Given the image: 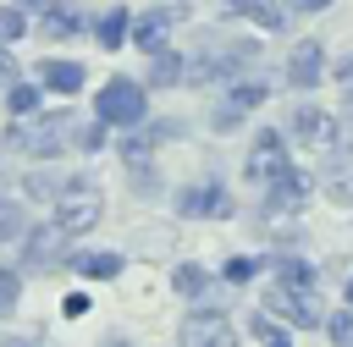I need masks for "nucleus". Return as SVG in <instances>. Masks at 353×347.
<instances>
[{
    "instance_id": "obj_1",
    "label": "nucleus",
    "mask_w": 353,
    "mask_h": 347,
    "mask_svg": "<svg viewBox=\"0 0 353 347\" xmlns=\"http://www.w3.org/2000/svg\"><path fill=\"white\" fill-rule=\"evenodd\" d=\"M259 39L254 33H204L193 50H188V66H182V83L188 88H215V83H237L248 77V66H259Z\"/></svg>"
},
{
    "instance_id": "obj_2",
    "label": "nucleus",
    "mask_w": 353,
    "mask_h": 347,
    "mask_svg": "<svg viewBox=\"0 0 353 347\" xmlns=\"http://www.w3.org/2000/svg\"><path fill=\"white\" fill-rule=\"evenodd\" d=\"M72 132H77V110L55 105V110H39V116H28V121H11L0 143L17 149V154H28L33 165H55V160L72 149Z\"/></svg>"
},
{
    "instance_id": "obj_3",
    "label": "nucleus",
    "mask_w": 353,
    "mask_h": 347,
    "mask_svg": "<svg viewBox=\"0 0 353 347\" xmlns=\"http://www.w3.org/2000/svg\"><path fill=\"white\" fill-rule=\"evenodd\" d=\"M94 116H99L110 132L143 127V121H149V88H143V77H127V72L105 77L99 94H94Z\"/></svg>"
},
{
    "instance_id": "obj_4",
    "label": "nucleus",
    "mask_w": 353,
    "mask_h": 347,
    "mask_svg": "<svg viewBox=\"0 0 353 347\" xmlns=\"http://www.w3.org/2000/svg\"><path fill=\"white\" fill-rule=\"evenodd\" d=\"M99 215H105V193H99V182H88V176H66V182H61V193L50 198V220H55L66 237L94 231V226H99Z\"/></svg>"
},
{
    "instance_id": "obj_5",
    "label": "nucleus",
    "mask_w": 353,
    "mask_h": 347,
    "mask_svg": "<svg viewBox=\"0 0 353 347\" xmlns=\"http://www.w3.org/2000/svg\"><path fill=\"white\" fill-rule=\"evenodd\" d=\"M287 171H292L287 138H281L276 127H259V132L248 138V154H243V182H254V187L265 193V187H276Z\"/></svg>"
},
{
    "instance_id": "obj_6",
    "label": "nucleus",
    "mask_w": 353,
    "mask_h": 347,
    "mask_svg": "<svg viewBox=\"0 0 353 347\" xmlns=\"http://www.w3.org/2000/svg\"><path fill=\"white\" fill-rule=\"evenodd\" d=\"M265 314L287 319L292 330H314V325H325V303H320V292H314V286H287V281H270V292H265Z\"/></svg>"
},
{
    "instance_id": "obj_7",
    "label": "nucleus",
    "mask_w": 353,
    "mask_h": 347,
    "mask_svg": "<svg viewBox=\"0 0 353 347\" xmlns=\"http://www.w3.org/2000/svg\"><path fill=\"white\" fill-rule=\"evenodd\" d=\"M176 22H188V6H182V0H171V6H143V11H132L127 44L143 50V55H154V50L171 44V28H176Z\"/></svg>"
},
{
    "instance_id": "obj_8",
    "label": "nucleus",
    "mask_w": 353,
    "mask_h": 347,
    "mask_svg": "<svg viewBox=\"0 0 353 347\" xmlns=\"http://www.w3.org/2000/svg\"><path fill=\"white\" fill-rule=\"evenodd\" d=\"M287 132L303 143V149H336V138H342V121L325 110V105H292L287 110Z\"/></svg>"
},
{
    "instance_id": "obj_9",
    "label": "nucleus",
    "mask_w": 353,
    "mask_h": 347,
    "mask_svg": "<svg viewBox=\"0 0 353 347\" xmlns=\"http://www.w3.org/2000/svg\"><path fill=\"white\" fill-rule=\"evenodd\" d=\"M66 242H72V237H66L55 220L28 226V231H22V259H17V264H22V275H28V270H55L61 259H72V253H66Z\"/></svg>"
},
{
    "instance_id": "obj_10",
    "label": "nucleus",
    "mask_w": 353,
    "mask_h": 347,
    "mask_svg": "<svg viewBox=\"0 0 353 347\" xmlns=\"http://www.w3.org/2000/svg\"><path fill=\"white\" fill-rule=\"evenodd\" d=\"M325 72H331L325 44H320V39H292V50H287V83H292L298 94H309V88L325 83Z\"/></svg>"
},
{
    "instance_id": "obj_11",
    "label": "nucleus",
    "mask_w": 353,
    "mask_h": 347,
    "mask_svg": "<svg viewBox=\"0 0 353 347\" xmlns=\"http://www.w3.org/2000/svg\"><path fill=\"white\" fill-rule=\"evenodd\" d=\"M182 347H237V330H232V319L221 314V308H193V314H182Z\"/></svg>"
},
{
    "instance_id": "obj_12",
    "label": "nucleus",
    "mask_w": 353,
    "mask_h": 347,
    "mask_svg": "<svg viewBox=\"0 0 353 347\" xmlns=\"http://www.w3.org/2000/svg\"><path fill=\"white\" fill-rule=\"evenodd\" d=\"M176 215H188V220H226L232 215L226 182H193V187H182L176 193Z\"/></svg>"
},
{
    "instance_id": "obj_13",
    "label": "nucleus",
    "mask_w": 353,
    "mask_h": 347,
    "mask_svg": "<svg viewBox=\"0 0 353 347\" xmlns=\"http://www.w3.org/2000/svg\"><path fill=\"white\" fill-rule=\"evenodd\" d=\"M33 83H39L44 94H83L88 66H83V61H72V55H44V61L33 66Z\"/></svg>"
},
{
    "instance_id": "obj_14",
    "label": "nucleus",
    "mask_w": 353,
    "mask_h": 347,
    "mask_svg": "<svg viewBox=\"0 0 353 347\" xmlns=\"http://www.w3.org/2000/svg\"><path fill=\"white\" fill-rule=\"evenodd\" d=\"M33 28H39V39H44V44H66V39L88 33V11H83V6H72V0H61V6H50L44 17H33Z\"/></svg>"
},
{
    "instance_id": "obj_15",
    "label": "nucleus",
    "mask_w": 353,
    "mask_h": 347,
    "mask_svg": "<svg viewBox=\"0 0 353 347\" xmlns=\"http://www.w3.org/2000/svg\"><path fill=\"white\" fill-rule=\"evenodd\" d=\"M320 187H325V198H331V204H353V143H336V149H325Z\"/></svg>"
},
{
    "instance_id": "obj_16",
    "label": "nucleus",
    "mask_w": 353,
    "mask_h": 347,
    "mask_svg": "<svg viewBox=\"0 0 353 347\" xmlns=\"http://www.w3.org/2000/svg\"><path fill=\"white\" fill-rule=\"evenodd\" d=\"M221 17H226V22H254L259 33H281V28H287V11H281L276 0H226Z\"/></svg>"
},
{
    "instance_id": "obj_17",
    "label": "nucleus",
    "mask_w": 353,
    "mask_h": 347,
    "mask_svg": "<svg viewBox=\"0 0 353 347\" xmlns=\"http://www.w3.org/2000/svg\"><path fill=\"white\" fill-rule=\"evenodd\" d=\"M88 33L99 50H127V33H132V6H105L99 17H88Z\"/></svg>"
},
{
    "instance_id": "obj_18",
    "label": "nucleus",
    "mask_w": 353,
    "mask_h": 347,
    "mask_svg": "<svg viewBox=\"0 0 353 347\" xmlns=\"http://www.w3.org/2000/svg\"><path fill=\"white\" fill-rule=\"evenodd\" d=\"M182 66H188V50H154L149 66H143V88H182Z\"/></svg>"
},
{
    "instance_id": "obj_19",
    "label": "nucleus",
    "mask_w": 353,
    "mask_h": 347,
    "mask_svg": "<svg viewBox=\"0 0 353 347\" xmlns=\"http://www.w3.org/2000/svg\"><path fill=\"white\" fill-rule=\"evenodd\" d=\"M66 264H72V270H77L83 281H116V275L127 270V259H121L116 248H94V253H72Z\"/></svg>"
},
{
    "instance_id": "obj_20",
    "label": "nucleus",
    "mask_w": 353,
    "mask_h": 347,
    "mask_svg": "<svg viewBox=\"0 0 353 347\" xmlns=\"http://www.w3.org/2000/svg\"><path fill=\"white\" fill-rule=\"evenodd\" d=\"M265 99H270V83H265V77H237V83H226V99H221V105L243 121V116H248V110H259Z\"/></svg>"
},
{
    "instance_id": "obj_21",
    "label": "nucleus",
    "mask_w": 353,
    "mask_h": 347,
    "mask_svg": "<svg viewBox=\"0 0 353 347\" xmlns=\"http://www.w3.org/2000/svg\"><path fill=\"white\" fill-rule=\"evenodd\" d=\"M39 110H44V88H39L33 77L6 83V116H11V121H28V116H39Z\"/></svg>"
},
{
    "instance_id": "obj_22",
    "label": "nucleus",
    "mask_w": 353,
    "mask_h": 347,
    "mask_svg": "<svg viewBox=\"0 0 353 347\" xmlns=\"http://www.w3.org/2000/svg\"><path fill=\"white\" fill-rule=\"evenodd\" d=\"M105 143H110V127H105L99 116H88V121H77V132H72V149H77V154H99Z\"/></svg>"
},
{
    "instance_id": "obj_23",
    "label": "nucleus",
    "mask_w": 353,
    "mask_h": 347,
    "mask_svg": "<svg viewBox=\"0 0 353 347\" xmlns=\"http://www.w3.org/2000/svg\"><path fill=\"white\" fill-rule=\"evenodd\" d=\"M116 149H121V160H127V165H143V160H154V149H160V143L149 138V127H127V138H121Z\"/></svg>"
},
{
    "instance_id": "obj_24",
    "label": "nucleus",
    "mask_w": 353,
    "mask_h": 347,
    "mask_svg": "<svg viewBox=\"0 0 353 347\" xmlns=\"http://www.w3.org/2000/svg\"><path fill=\"white\" fill-rule=\"evenodd\" d=\"M17 303H22V264L0 259V319L17 314Z\"/></svg>"
},
{
    "instance_id": "obj_25",
    "label": "nucleus",
    "mask_w": 353,
    "mask_h": 347,
    "mask_svg": "<svg viewBox=\"0 0 353 347\" xmlns=\"http://www.w3.org/2000/svg\"><path fill=\"white\" fill-rule=\"evenodd\" d=\"M171 286H176L182 297H204V292H210V270H204V264H176V270H171Z\"/></svg>"
},
{
    "instance_id": "obj_26",
    "label": "nucleus",
    "mask_w": 353,
    "mask_h": 347,
    "mask_svg": "<svg viewBox=\"0 0 353 347\" xmlns=\"http://www.w3.org/2000/svg\"><path fill=\"white\" fill-rule=\"evenodd\" d=\"M22 231H28L22 198H0V242H22Z\"/></svg>"
},
{
    "instance_id": "obj_27",
    "label": "nucleus",
    "mask_w": 353,
    "mask_h": 347,
    "mask_svg": "<svg viewBox=\"0 0 353 347\" xmlns=\"http://www.w3.org/2000/svg\"><path fill=\"white\" fill-rule=\"evenodd\" d=\"M61 182H66L61 171H44V165H39V171H28V176H22V198H55V193H61Z\"/></svg>"
},
{
    "instance_id": "obj_28",
    "label": "nucleus",
    "mask_w": 353,
    "mask_h": 347,
    "mask_svg": "<svg viewBox=\"0 0 353 347\" xmlns=\"http://www.w3.org/2000/svg\"><path fill=\"white\" fill-rule=\"evenodd\" d=\"M276 281H287V286H314V264L298 259V253H281V259H276Z\"/></svg>"
},
{
    "instance_id": "obj_29",
    "label": "nucleus",
    "mask_w": 353,
    "mask_h": 347,
    "mask_svg": "<svg viewBox=\"0 0 353 347\" xmlns=\"http://www.w3.org/2000/svg\"><path fill=\"white\" fill-rule=\"evenodd\" d=\"M28 28H33V17L22 11V6H0V44H17V39H28Z\"/></svg>"
},
{
    "instance_id": "obj_30",
    "label": "nucleus",
    "mask_w": 353,
    "mask_h": 347,
    "mask_svg": "<svg viewBox=\"0 0 353 347\" xmlns=\"http://www.w3.org/2000/svg\"><path fill=\"white\" fill-rule=\"evenodd\" d=\"M248 330H254V341H259V347H292V330H287V325H276L270 314H254V319H248Z\"/></svg>"
},
{
    "instance_id": "obj_31",
    "label": "nucleus",
    "mask_w": 353,
    "mask_h": 347,
    "mask_svg": "<svg viewBox=\"0 0 353 347\" xmlns=\"http://www.w3.org/2000/svg\"><path fill=\"white\" fill-rule=\"evenodd\" d=\"M259 270H265V264H259L254 253H232V259L221 264V281H232V286H248V281H254Z\"/></svg>"
},
{
    "instance_id": "obj_32",
    "label": "nucleus",
    "mask_w": 353,
    "mask_h": 347,
    "mask_svg": "<svg viewBox=\"0 0 353 347\" xmlns=\"http://www.w3.org/2000/svg\"><path fill=\"white\" fill-rule=\"evenodd\" d=\"M325 336H331V347H353V308L325 314Z\"/></svg>"
},
{
    "instance_id": "obj_33",
    "label": "nucleus",
    "mask_w": 353,
    "mask_h": 347,
    "mask_svg": "<svg viewBox=\"0 0 353 347\" xmlns=\"http://www.w3.org/2000/svg\"><path fill=\"white\" fill-rule=\"evenodd\" d=\"M17 77H22V66H17L11 44H0V83H17Z\"/></svg>"
},
{
    "instance_id": "obj_34",
    "label": "nucleus",
    "mask_w": 353,
    "mask_h": 347,
    "mask_svg": "<svg viewBox=\"0 0 353 347\" xmlns=\"http://www.w3.org/2000/svg\"><path fill=\"white\" fill-rule=\"evenodd\" d=\"M61 314H66V319H77V314H88V297H83V292H72V297L61 303Z\"/></svg>"
},
{
    "instance_id": "obj_35",
    "label": "nucleus",
    "mask_w": 353,
    "mask_h": 347,
    "mask_svg": "<svg viewBox=\"0 0 353 347\" xmlns=\"http://www.w3.org/2000/svg\"><path fill=\"white\" fill-rule=\"evenodd\" d=\"M336 0H292V11H303V17H320V11H331Z\"/></svg>"
},
{
    "instance_id": "obj_36",
    "label": "nucleus",
    "mask_w": 353,
    "mask_h": 347,
    "mask_svg": "<svg viewBox=\"0 0 353 347\" xmlns=\"http://www.w3.org/2000/svg\"><path fill=\"white\" fill-rule=\"evenodd\" d=\"M11 6H22L28 17H44V11H50V6H61V0H11Z\"/></svg>"
},
{
    "instance_id": "obj_37",
    "label": "nucleus",
    "mask_w": 353,
    "mask_h": 347,
    "mask_svg": "<svg viewBox=\"0 0 353 347\" xmlns=\"http://www.w3.org/2000/svg\"><path fill=\"white\" fill-rule=\"evenodd\" d=\"M0 347H39V341H28V336H6Z\"/></svg>"
},
{
    "instance_id": "obj_38",
    "label": "nucleus",
    "mask_w": 353,
    "mask_h": 347,
    "mask_svg": "<svg viewBox=\"0 0 353 347\" xmlns=\"http://www.w3.org/2000/svg\"><path fill=\"white\" fill-rule=\"evenodd\" d=\"M342 116H347V121H353V88H347V99H342Z\"/></svg>"
},
{
    "instance_id": "obj_39",
    "label": "nucleus",
    "mask_w": 353,
    "mask_h": 347,
    "mask_svg": "<svg viewBox=\"0 0 353 347\" xmlns=\"http://www.w3.org/2000/svg\"><path fill=\"white\" fill-rule=\"evenodd\" d=\"M105 347H127V336H105Z\"/></svg>"
},
{
    "instance_id": "obj_40",
    "label": "nucleus",
    "mask_w": 353,
    "mask_h": 347,
    "mask_svg": "<svg viewBox=\"0 0 353 347\" xmlns=\"http://www.w3.org/2000/svg\"><path fill=\"white\" fill-rule=\"evenodd\" d=\"M342 297H347V308H353V275H347V286H342Z\"/></svg>"
},
{
    "instance_id": "obj_41",
    "label": "nucleus",
    "mask_w": 353,
    "mask_h": 347,
    "mask_svg": "<svg viewBox=\"0 0 353 347\" xmlns=\"http://www.w3.org/2000/svg\"><path fill=\"white\" fill-rule=\"evenodd\" d=\"M0 198H6V182H0Z\"/></svg>"
}]
</instances>
